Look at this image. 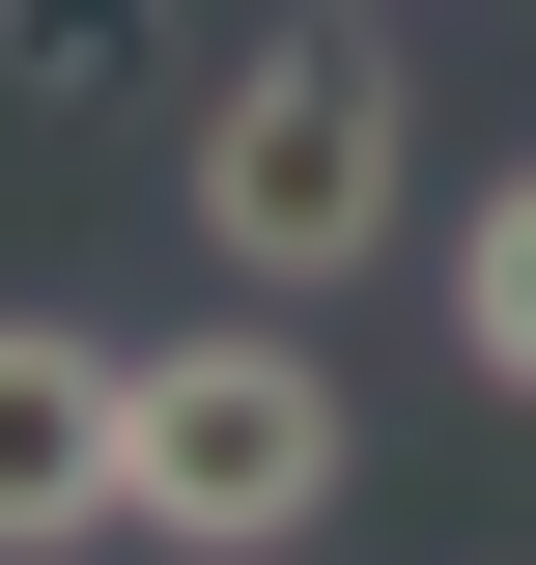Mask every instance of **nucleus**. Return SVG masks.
Here are the masks:
<instances>
[{
  "instance_id": "20e7f679",
  "label": "nucleus",
  "mask_w": 536,
  "mask_h": 565,
  "mask_svg": "<svg viewBox=\"0 0 536 565\" xmlns=\"http://www.w3.org/2000/svg\"><path fill=\"white\" fill-rule=\"evenodd\" d=\"M452 367H480V396H536V141L452 199Z\"/></svg>"
},
{
  "instance_id": "423d86ee",
  "label": "nucleus",
  "mask_w": 536,
  "mask_h": 565,
  "mask_svg": "<svg viewBox=\"0 0 536 565\" xmlns=\"http://www.w3.org/2000/svg\"><path fill=\"white\" fill-rule=\"evenodd\" d=\"M282 565H311V537H282Z\"/></svg>"
},
{
  "instance_id": "f03ea898",
  "label": "nucleus",
  "mask_w": 536,
  "mask_h": 565,
  "mask_svg": "<svg viewBox=\"0 0 536 565\" xmlns=\"http://www.w3.org/2000/svg\"><path fill=\"white\" fill-rule=\"evenodd\" d=\"M311 509H339V367H311V311L114 340V537H170V565H282Z\"/></svg>"
},
{
  "instance_id": "39448f33",
  "label": "nucleus",
  "mask_w": 536,
  "mask_h": 565,
  "mask_svg": "<svg viewBox=\"0 0 536 565\" xmlns=\"http://www.w3.org/2000/svg\"><path fill=\"white\" fill-rule=\"evenodd\" d=\"M170 57V0H0V85H29V114H85V85H141Z\"/></svg>"
},
{
  "instance_id": "7ed1b4c3",
  "label": "nucleus",
  "mask_w": 536,
  "mask_h": 565,
  "mask_svg": "<svg viewBox=\"0 0 536 565\" xmlns=\"http://www.w3.org/2000/svg\"><path fill=\"white\" fill-rule=\"evenodd\" d=\"M114 537V340L85 311H0V565Z\"/></svg>"
},
{
  "instance_id": "f257e3e1",
  "label": "nucleus",
  "mask_w": 536,
  "mask_h": 565,
  "mask_svg": "<svg viewBox=\"0 0 536 565\" xmlns=\"http://www.w3.org/2000/svg\"><path fill=\"white\" fill-rule=\"evenodd\" d=\"M424 199V85H396V0H311V29H255V57L199 85V255L255 282V311H311V282H367Z\"/></svg>"
}]
</instances>
